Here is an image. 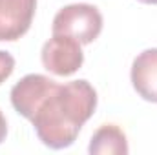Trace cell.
Wrapping results in <instances>:
<instances>
[{
	"label": "cell",
	"mask_w": 157,
	"mask_h": 155,
	"mask_svg": "<svg viewBox=\"0 0 157 155\" xmlns=\"http://www.w3.org/2000/svg\"><path fill=\"white\" fill-rule=\"evenodd\" d=\"M132 84L148 102H157V47L139 53L132 64Z\"/></svg>",
	"instance_id": "obj_6"
},
{
	"label": "cell",
	"mask_w": 157,
	"mask_h": 155,
	"mask_svg": "<svg viewBox=\"0 0 157 155\" xmlns=\"http://www.w3.org/2000/svg\"><path fill=\"white\" fill-rule=\"evenodd\" d=\"M55 86H57V82L49 77L37 75V73L26 75L13 86V89H11V104L22 117L31 120L37 106L44 100V97Z\"/></svg>",
	"instance_id": "obj_5"
},
{
	"label": "cell",
	"mask_w": 157,
	"mask_h": 155,
	"mask_svg": "<svg viewBox=\"0 0 157 155\" xmlns=\"http://www.w3.org/2000/svg\"><path fill=\"white\" fill-rule=\"evenodd\" d=\"M6 135H7V122H6V117H4V113L0 112V142L6 139Z\"/></svg>",
	"instance_id": "obj_9"
},
{
	"label": "cell",
	"mask_w": 157,
	"mask_h": 155,
	"mask_svg": "<svg viewBox=\"0 0 157 155\" xmlns=\"http://www.w3.org/2000/svg\"><path fill=\"white\" fill-rule=\"evenodd\" d=\"M88 150L91 155H126L128 153V141H126L124 131L119 126L104 124L93 133Z\"/></svg>",
	"instance_id": "obj_7"
},
{
	"label": "cell",
	"mask_w": 157,
	"mask_h": 155,
	"mask_svg": "<svg viewBox=\"0 0 157 155\" xmlns=\"http://www.w3.org/2000/svg\"><path fill=\"white\" fill-rule=\"evenodd\" d=\"M53 35H68L80 44H91L102 31V15L91 4H70L53 18Z\"/></svg>",
	"instance_id": "obj_2"
},
{
	"label": "cell",
	"mask_w": 157,
	"mask_h": 155,
	"mask_svg": "<svg viewBox=\"0 0 157 155\" xmlns=\"http://www.w3.org/2000/svg\"><path fill=\"white\" fill-rule=\"evenodd\" d=\"M42 64L48 71L59 77H70L80 70L84 53L80 42L68 35H53L42 47Z\"/></svg>",
	"instance_id": "obj_3"
},
{
	"label": "cell",
	"mask_w": 157,
	"mask_h": 155,
	"mask_svg": "<svg viewBox=\"0 0 157 155\" xmlns=\"http://www.w3.org/2000/svg\"><path fill=\"white\" fill-rule=\"evenodd\" d=\"M139 2H144V4H157V0H139Z\"/></svg>",
	"instance_id": "obj_10"
},
{
	"label": "cell",
	"mask_w": 157,
	"mask_h": 155,
	"mask_svg": "<svg viewBox=\"0 0 157 155\" xmlns=\"http://www.w3.org/2000/svg\"><path fill=\"white\" fill-rule=\"evenodd\" d=\"M13 70H15V59L7 51L0 49V84L6 82L7 78L11 77Z\"/></svg>",
	"instance_id": "obj_8"
},
{
	"label": "cell",
	"mask_w": 157,
	"mask_h": 155,
	"mask_svg": "<svg viewBox=\"0 0 157 155\" xmlns=\"http://www.w3.org/2000/svg\"><path fill=\"white\" fill-rule=\"evenodd\" d=\"M97 108V91L88 80L57 84L40 102L31 117L39 139L53 150L75 142L82 124Z\"/></svg>",
	"instance_id": "obj_1"
},
{
	"label": "cell",
	"mask_w": 157,
	"mask_h": 155,
	"mask_svg": "<svg viewBox=\"0 0 157 155\" xmlns=\"http://www.w3.org/2000/svg\"><path fill=\"white\" fill-rule=\"evenodd\" d=\"M37 0H0V40L13 42L28 33Z\"/></svg>",
	"instance_id": "obj_4"
}]
</instances>
